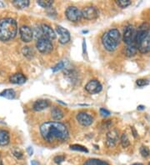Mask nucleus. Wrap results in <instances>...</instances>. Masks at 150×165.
Wrapping results in <instances>:
<instances>
[{"label": "nucleus", "mask_w": 150, "mask_h": 165, "mask_svg": "<svg viewBox=\"0 0 150 165\" xmlns=\"http://www.w3.org/2000/svg\"><path fill=\"white\" fill-rule=\"evenodd\" d=\"M149 84V81L148 79H145V78H140V79H138L136 81V84L139 86V87H143V86H146Z\"/></svg>", "instance_id": "nucleus-27"}, {"label": "nucleus", "mask_w": 150, "mask_h": 165, "mask_svg": "<svg viewBox=\"0 0 150 165\" xmlns=\"http://www.w3.org/2000/svg\"><path fill=\"white\" fill-rule=\"evenodd\" d=\"M30 2L29 0H14L13 1V4L18 9H24L28 7Z\"/></svg>", "instance_id": "nucleus-21"}, {"label": "nucleus", "mask_w": 150, "mask_h": 165, "mask_svg": "<svg viewBox=\"0 0 150 165\" xmlns=\"http://www.w3.org/2000/svg\"><path fill=\"white\" fill-rule=\"evenodd\" d=\"M64 68V63L61 61V62H59L57 65H55L54 67L53 68V72H58V71H59V70L63 69Z\"/></svg>", "instance_id": "nucleus-30"}, {"label": "nucleus", "mask_w": 150, "mask_h": 165, "mask_svg": "<svg viewBox=\"0 0 150 165\" xmlns=\"http://www.w3.org/2000/svg\"><path fill=\"white\" fill-rule=\"evenodd\" d=\"M149 165H150V163H149Z\"/></svg>", "instance_id": "nucleus-40"}, {"label": "nucleus", "mask_w": 150, "mask_h": 165, "mask_svg": "<svg viewBox=\"0 0 150 165\" xmlns=\"http://www.w3.org/2000/svg\"><path fill=\"white\" fill-rule=\"evenodd\" d=\"M0 96L5 98L7 99H13L16 96V93L13 89L9 88V89H5L2 93H0Z\"/></svg>", "instance_id": "nucleus-20"}, {"label": "nucleus", "mask_w": 150, "mask_h": 165, "mask_svg": "<svg viewBox=\"0 0 150 165\" xmlns=\"http://www.w3.org/2000/svg\"><path fill=\"white\" fill-rule=\"evenodd\" d=\"M131 129H132L133 133V136H134V137L136 138V137L138 136V135H137V134H138V133H137V131L135 130V129H134L133 127H132V128H131Z\"/></svg>", "instance_id": "nucleus-35"}, {"label": "nucleus", "mask_w": 150, "mask_h": 165, "mask_svg": "<svg viewBox=\"0 0 150 165\" xmlns=\"http://www.w3.org/2000/svg\"><path fill=\"white\" fill-rule=\"evenodd\" d=\"M18 32L17 22L11 18H6L0 20V40L9 41L13 38Z\"/></svg>", "instance_id": "nucleus-2"}, {"label": "nucleus", "mask_w": 150, "mask_h": 165, "mask_svg": "<svg viewBox=\"0 0 150 165\" xmlns=\"http://www.w3.org/2000/svg\"><path fill=\"white\" fill-rule=\"evenodd\" d=\"M37 3L41 6L42 8L44 9H49L52 7L53 3V1L52 0H39V1H37Z\"/></svg>", "instance_id": "nucleus-23"}, {"label": "nucleus", "mask_w": 150, "mask_h": 165, "mask_svg": "<svg viewBox=\"0 0 150 165\" xmlns=\"http://www.w3.org/2000/svg\"><path fill=\"white\" fill-rule=\"evenodd\" d=\"M102 88L103 87H102L100 82L96 79H93V80L89 81L85 85V90L90 94H95L101 92Z\"/></svg>", "instance_id": "nucleus-9"}, {"label": "nucleus", "mask_w": 150, "mask_h": 165, "mask_svg": "<svg viewBox=\"0 0 150 165\" xmlns=\"http://www.w3.org/2000/svg\"><path fill=\"white\" fill-rule=\"evenodd\" d=\"M56 31L60 36V38H59L60 44H65L70 41V34L66 28H64L61 26H57Z\"/></svg>", "instance_id": "nucleus-13"}, {"label": "nucleus", "mask_w": 150, "mask_h": 165, "mask_svg": "<svg viewBox=\"0 0 150 165\" xmlns=\"http://www.w3.org/2000/svg\"><path fill=\"white\" fill-rule=\"evenodd\" d=\"M76 119L82 126H84V127L91 125L93 122V117L91 115H89L88 113H84V112H81V113H78L76 116Z\"/></svg>", "instance_id": "nucleus-11"}, {"label": "nucleus", "mask_w": 150, "mask_h": 165, "mask_svg": "<svg viewBox=\"0 0 150 165\" xmlns=\"http://www.w3.org/2000/svg\"><path fill=\"white\" fill-rule=\"evenodd\" d=\"M143 108H144L143 106H139V107H138V109H139V110H143Z\"/></svg>", "instance_id": "nucleus-38"}, {"label": "nucleus", "mask_w": 150, "mask_h": 165, "mask_svg": "<svg viewBox=\"0 0 150 165\" xmlns=\"http://www.w3.org/2000/svg\"><path fill=\"white\" fill-rule=\"evenodd\" d=\"M4 6H5V4L2 1H0V8H3Z\"/></svg>", "instance_id": "nucleus-37"}, {"label": "nucleus", "mask_w": 150, "mask_h": 165, "mask_svg": "<svg viewBox=\"0 0 150 165\" xmlns=\"http://www.w3.org/2000/svg\"><path fill=\"white\" fill-rule=\"evenodd\" d=\"M36 47L39 52L44 54H47V53L52 52L53 48L51 41L44 37L38 39V41L36 43Z\"/></svg>", "instance_id": "nucleus-4"}, {"label": "nucleus", "mask_w": 150, "mask_h": 165, "mask_svg": "<svg viewBox=\"0 0 150 165\" xmlns=\"http://www.w3.org/2000/svg\"><path fill=\"white\" fill-rule=\"evenodd\" d=\"M139 51L141 53H147L150 51V34H147L144 38L137 44Z\"/></svg>", "instance_id": "nucleus-10"}, {"label": "nucleus", "mask_w": 150, "mask_h": 165, "mask_svg": "<svg viewBox=\"0 0 150 165\" xmlns=\"http://www.w3.org/2000/svg\"><path fill=\"white\" fill-rule=\"evenodd\" d=\"M65 15L67 18L73 23L79 22L81 18H82V13L79 9L74 6H70L69 8H67L65 11Z\"/></svg>", "instance_id": "nucleus-6"}, {"label": "nucleus", "mask_w": 150, "mask_h": 165, "mask_svg": "<svg viewBox=\"0 0 150 165\" xmlns=\"http://www.w3.org/2000/svg\"><path fill=\"white\" fill-rule=\"evenodd\" d=\"M9 80L12 84H23L26 82L27 78L22 73H15L10 77Z\"/></svg>", "instance_id": "nucleus-16"}, {"label": "nucleus", "mask_w": 150, "mask_h": 165, "mask_svg": "<svg viewBox=\"0 0 150 165\" xmlns=\"http://www.w3.org/2000/svg\"><path fill=\"white\" fill-rule=\"evenodd\" d=\"M13 154L18 158H21L23 157V152L20 149H13Z\"/></svg>", "instance_id": "nucleus-32"}, {"label": "nucleus", "mask_w": 150, "mask_h": 165, "mask_svg": "<svg viewBox=\"0 0 150 165\" xmlns=\"http://www.w3.org/2000/svg\"><path fill=\"white\" fill-rule=\"evenodd\" d=\"M54 162L58 164H60L61 163H63L64 160H65V156L63 155H59V156H56L54 158H53Z\"/></svg>", "instance_id": "nucleus-31"}, {"label": "nucleus", "mask_w": 150, "mask_h": 165, "mask_svg": "<svg viewBox=\"0 0 150 165\" xmlns=\"http://www.w3.org/2000/svg\"><path fill=\"white\" fill-rule=\"evenodd\" d=\"M70 148L72 150H75V151H80V152H84V153H88V150L85 148L84 146H82L79 144H73L71 145Z\"/></svg>", "instance_id": "nucleus-26"}, {"label": "nucleus", "mask_w": 150, "mask_h": 165, "mask_svg": "<svg viewBox=\"0 0 150 165\" xmlns=\"http://www.w3.org/2000/svg\"><path fill=\"white\" fill-rule=\"evenodd\" d=\"M23 53L24 56H26L28 58H31L33 56V50L29 47H24Z\"/></svg>", "instance_id": "nucleus-29"}, {"label": "nucleus", "mask_w": 150, "mask_h": 165, "mask_svg": "<svg viewBox=\"0 0 150 165\" xmlns=\"http://www.w3.org/2000/svg\"><path fill=\"white\" fill-rule=\"evenodd\" d=\"M121 40V34L117 28H112L106 32L102 37V44L105 49L112 52L114 51L119 45Z\"/></svg>", "instance_id": "nucleus-3"}, {"label": "nucleus", "mask_w": 150, "mask_h": 165, "mask_svg": "<svg viewBox=\"0 0 150 165\" xmlns=\"http://www.w3.org/2000/svg\"><path fill=\"white\" fill-rule=\"evenodd\" d=\"M118 140V133L116 129L108 132L106 135V145L108 148H114Z\"/></svg>", "instance_id": "nucleus-12"}, {"label": "nucleus", "mask_w": 150, "mask_h": 165, "mask_svg": "<svg viewBox=\"0 0 150 165\" xmlns=\"http://www.w3.org/2000/svg\"><path fill=\"white\" fill-rule=\"evenodd\" d=\"M137 50H138V47H137L136 43L134 42V43H133V44H129V45L127 46L125 53H126V55H127L128 57H132V56L136 54Z\"/></svg>", "instance_id": "nucleus-19"}, {"label": "nucleus", "mask_w": 150, "mask_h": 165, "mask_svg": "<svg viewBox=\"0 0 150 165\" xmlns=\"http://www.w3.org/2000/svg\"><path fill=\"white\" fill-rule=\"evenodd\" d=\"M100 114L103 117H107V116H108L110 114V113H109V111H108L105 108H100Z\"/></svg>", "instance_id": "nucleus-33"}, {"label": "nucleus", "mask_w": 150, "mask_h": 165, "mask_svg": "<svg viewBox=\"0 0 150 165\" xmlns=\"http://www.w3.org/2000/svg\"><path fill=\"white\" fill-rule=\"evenodd\" d=\"M31 165H40V164L36 160H32L31 161Z\"/></svg>", "instance_id": "nucleus-36"}, {"label": "nucleus", "mask_w": 150, "mask_h": 165, "mask_svg": "<svg viewBox=\"0 0 150 165\" xmlns=\"http://www.w3.org/2000/svg\"><path fill=\"white\" fill-rule=\"evenodd\" d=\"M132 165H143V164H138V163H137V164H133Z\"/></svg>", "instance_id": "nucleus-39"}, {"label": "nucleus", "mask_w": 150, "mask_h": 165, "mask_svg": "<svg viewBox=\"0 0 150 165\" xmlns=\"http://www.w3.org/2000/svg\"><path fill=\"white\" fill-rule=\"evenodd\" d=\"M48 106H49L48 101L40 99V100H37L35 103L34 104V105H33V109H34V111H36V112H39V111H42V110L46 109Z\"/></svg>", "instance_id": "nucleus-15"}, {"label": "nucleus", "mask_w": 150, "mask_h": 165, "mask_svg": "<svg viewBox=\"0 0 150 165\" xmlns=\"http://www.w3.org/2000/svg\"><path fill=\"white\" fill-rule=\"evenodd\" d=\"M51 116L54 120H60L62 119L64 116V113L63 112L61 108H59V107L54 106L51 109Z\"/></svg>", "instance_id": "nucleus-18"}, {"label": "nucleus", "mask_w": 150, "mask_h": 165, "mask_svg": "<svg viewBox=\"0 0 150 165\" xmlns=\"http://www.w3.org/2000/svg\"><path fill=\"white\" fill-rule=\"evenodd\" d=\"M140 154H141L143 157L147 158V157L149 156L150 154L149 149L146 146H142L141 148H140Z\"/></svg>", "instance_id": "nucleus-28"}, {"label": "nucleus", "mask_w": 150, "mask_h": 165, "mask_svg": "<svg viewBox=\"0 0 150 165\" xmlns=\"http://www.w3.org/2000/svg\"><path fill=\"white\" fill-rule=\"evenodd\" d=\"M121 145L123 148H128L130 144V142H129V139L128 138V135L126 133H123L122 136H121Z\"/></svg>", "instance_id": "nucleus-24"}, {"label": "nucleus", "mask_w": 150, "mask_h": 165, "mask_svg": "<svg viewBox=\"0 0 150 165\" xmlns=\"http://www.w3.org/2000/svg\"><path fill=\"white\" fill-rule=\"evenodd\" d=\"M10 141V136L9 133L7 130L1 129L0 130V145L1 146H5L8 145Z\"/></svg>", "instance_id": "nucleus-17"}, {"label": "nucleus", "mask_w": 150, "mask_h": 165, "mask_svg": "<svg viewBox=\"0 0 150 165\" xmlns=\"http://www.w3.org/2000/svg\"><path fill=\"white\" fill-rule=\"evenodd\" d=\"M41 29H42V32H43V35H44V38L49 39L50 41L55 39L56 38V34L55 32L53 31V29L48 24H42L41 26Z\"/></svg>", "instance_id": "nucleus-14"}, {"label": "nucleus", "mask_w": 150, "mask_h": 165, "mask_svg": "<svg viewBox=\"0 0 150 165\" xmlns=\"http://www.w3.org/2000/svg\"><path fill=\"white\" fill-rule=\"evenodd\" d=\"M40 133L42 138L48 143L54 140L64 141L69 138L67 127L60 122L48 121L40 126Z\"/></svg>", "instance_id": "nucleus-1"}, {"label": "nucleus", "mask_w": 150, "mask_h": 165, "mask_svg": "<svg viewBox=\"0 0 150 165\" xmlns=\"http://www.w3.org/2000/svg\"><path fill=\"white\" fill-rule=\"evenodd\" d=\"M19 34H20V38L23 42L24 43H29L32 41L33 37H34V32L30 27L24 25L20 27L19 28Z\"/></svg>", "instance_id": "nucleus-8"}, {"label": "nucleus", "mask_w": 150, "mask_h": 165, "mask_svg": "<svg viewBox=\"0 0 150 165\" xmlns=\"http://www.w3.org/2000/svg\"><path fill=\"white\" fill-rule=\"evenodd\" d=\"M83 165H109L107 162L100 160V159H97V158H91L87 160Z\"/></svg>", "instance_id": "nucleus-22"}, {"label": "nucleus", "mask_w": 150, "mask_h": 165, "mask_svg": "<svg viewBox=\"0 0 150 165\" xmlns=\"http://www.w3.org/2000/svg\"><path fill=\"white\" fill-rule=\"evenodd\" d=\"M82 17L87 20H93L98 17V11L94 6H87L81 11Z\"/></svg>", "instance_id": "nucleus-7"}, {"label": "nucleus", "mask_w": 150, "mask_h": 165, "mask_svg": "<svg viewBox=\"0 0 150 165\" xmlns=\"http://www.w3.org/2000/svg\"><path fill=\"white\" fill-rule=\"evenodd\" d=\"M135 37H136V31L134 27L128 24L127 25L124 30V42L127 45L133 44L135 42Z\"/></svg>", "instance_id": "nucleus-5"}, {"label": "nucleus", "mask_w": 150, "mask_h": 165, "mask_svg": "<svg viewBox=\"0 0 150 165\" xmlns=\"http://www.w3.org/2000/svg\"><path fill=\"white\" fill-rule=\"evenodd\" d=\"M116 3L122 9H125L127 7H128L131 3H132V1L130 0H117L116 1Z\"/></svg>", "instance_id": "nucleus-25"}, {"label": "nucleus", "mask_w": 150, "mask_h": 165, "mask_svg": "<svg viewBox=\"0 0 150 165\" xmlns=\"http://www.w3.org/2000/svg\"><path fill=\"white\" fill-rule=\"evenodd\" d=\"M27 151H28V155H29V156L33 155V153H34V149L31 148V147H28V149H27Z\"/></svg>", "instance_id": "nucleus-34"}]
</instances>
